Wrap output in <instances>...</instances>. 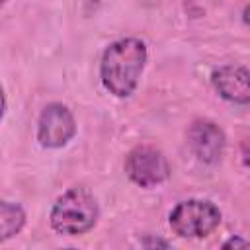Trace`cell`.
I'll return each instance as SVG.
<instances>
[{
	"mask_svg": "<svg viewBox=\"0 0 250 250\" xmlns=\"http://www.w3.org/2000/svg\"><path fill=\"white\" fill-rule=\"evenodd\" d=\"M211 86L229 104L250 105V68L242 64H223L211 72Z\"/></svg>",
	"mask_w": 250,
	"mask_h": 250,
	"instance_id": "obj_7",
	"label": "cell"
},
{
	"mask_svg": "<svg viewBox=\"0 0 250 250\" xmlns=\"http://www.w3.org/2000/svg\"><path fill=\"white\" fill-rule=\"evenodd\" d=\"M78 131L74 113L62 102H49L37 117V143L43 148L66 146Z\"/></svg>",
	"mask_w": 250,
	"mask_h": 250,
	"instance_id": "obj_5",
	"label": "cell"
},
{
	"mask_svg": "<svg viewBox=\"0 0 250 250\" xmlns=\"http://www.w3.org/2000/svg\"><path fill=\"white\" fill-rule=\"evenodd\" d=\"M223 248H250V240H246V238H242V236H230V238H227L223 244H221Z\"/></svg>",
	"mask_w": 250,
	"mask_h": 250,
	"instance_id": "obj_9",
	"label": "cell"
},
{
	"mask_svg": "<svg viewBox=\"0 0 250 250\" xmlns=\"http://www.w3.org/2000/svg\"><path fill=\"white\" fill-rule=\"evenodd\" d=\"M148 47L139 37H121L111 41L100 59V82L105 92L123 100L129 98L145 72Z\"/></svg>",
	"mask_w": 250,
	"mask_h": 250,
	"instance_id": "obj_1",
	"label": "cell"
},
{
	"mask_svg": "<svg viewBox=\"0 0 250 250\" xmlns=\"http://www.w3.org/2000/svg\"><path fill=\"white\" fill-rule=\"evenodd\" d=\"M242 21L246 23V25H250V2L244 6V10H242Z\"/></svg>",
	"mask_w": 250,
	"mask_h": 250,
	"instance_id": "obj_11",
	"label": "cell"
},
{
	"mask_svg": "<svg viewBox=\"0 0 250 250\" xmlns=\"http://www.w3.org/2000/svg\"><path fill=\"white\" fill-rule=\"evenodd\" d=\"M123 170L125 176L139 188H156L164 184L170 174V162L166 154L152 146V145H137L133 146L123 160Z\"/></svg>",
	"mask_w": 250,
	"mask_h": 250,
	"instance_id": "obj_4",
	"label": "cell"
},
{
	"mask_svg": "<svg viewBox=\"0 0 250 250\" xmlns=\"http://www.w3.org/2000/svg\"><path fill=\"white\" fill-rule=\"evenodd\" d=\"M188 146L191 154L207 166L217 164L223 158L225 146H227V135L219 123L207 117H197L189 123L186 131Z\"/></svg>",
	"mask_w": 250,
	"mask_h": 250,
	"instance_id": "obj_6",
	"label": "cell"
},
{
	"mask_svg": "<svg viewBox=\"0 0 250 250\" xmlns=\"http://www.w3.org/2000/svg\"><path fill=\"white\" fill-rule=\"evenodd\" d=\"M242 162H244V166L250 168V139L244 141V145H242Z\"/></svg>",
	"mask_w": 250,
	"mask_h": 250,
	"instance_id": "obj_10",
	"label": "cell"
},
{
	"mask_svg": "<svg viewBox=\"0 0 250 250\" xmlns=\"http://www.w3.org/2000/svg\"><path fill=\"white\" fill-rule=\"evenodd\" d=\"M223 213L211 199H184L168 215V225L180 238H205L221 225Z\"/></svg>",
	"mask_w": 250,
	"mask_h": 250,
	"instance_id": "obj_3",
	"label": "cell"
},
{
	"mask_svg": "<svg viewBox=\"0 0 250 250\" xmlns=\"http://www.w3.org/2000/svg\"><path fill=\"white\" fill-rule=\"evenodd\" d=\"M25 221H27L25 209L18 201L2 199L0 201V244L20 234L21 229L25 227Z\"/></svg>",
	"mask_w": 250,
	"mask_h": 250,
	"instance_id": "obj_8",
	"label": "cell"
},
{
	"mask_svg": "<svg viewBox=\"0 0 250 250\" xmlns=\"http://www.w3.org/2000/svg\"><path fill=\"white\" fill-rule=\"evenodd\" d=\"M100 219V205L90 188L78 184L62 191L49 213V225L57 234L80 236L90 232Z\"/></svg>",
	"mask_w": 250,
	"mask_h": 250,
	"instance_id": "obj_2",
	"label": "cell"
},
{
	"mask_svg": "<svg viewBox=\"0 0 250 250\" xmlns=\"http://www.w3.org/2000/svg\"><path fill=\"white\" fill-rule=\"evenodd\" d=\"M4 4H8V0H2V6H4Z\"/></svg>",
	"mask_w": 250,
	"mask_h": 250,
	"instance_id": "obj_12",
	"label": "cell"
}]
</instances>
